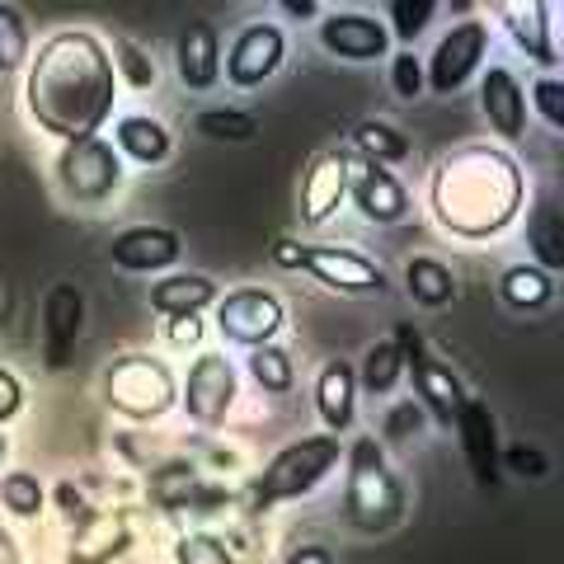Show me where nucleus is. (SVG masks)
Here are the masks:
<instances>
[{"label": "nucleus", "instance_id": "1", "mask_svg": "<svg viewBox=\"0 0 564 564\" xmlns=\"http://www.w3.org/2000/svg\"><path fill=\"white\" fill-rule=\"evenodd\" d=\"M118 76L95 33L62 29L39 47L29 66V113L43 132L70 141H90L113 113Z\"/></svg>", "mask_w": 564, "mask_h": 564}, {"label": "nucleus", "instance_id": "2", "mask_svg": "<svg viewBox=\"0 0 564 564\" xmlns=\"http://www.w3.org/2000/svg\"><path fill=\"white\" fill-rule=\"evenodd\" d=\"M522 207V170L499 147H462L433 174V217L452 236L485 240L503 231Z\"/></svg>", "mask_w": 564, "mask_h": 564}, {"label": "nucleus", "instance_id": "3", "mask_svg": "<svg viewBox=\"0 0 564 564\" xmlns=\"http://www.w3.org/2000/svg\"><path fill=\"white\" fill-rule=\"evenodd\" d=\"M339 462H344V443L334 433H315V437H302V443H288L254 480V503L273 508V503L302 499L315 485H325L329 470H339Z\"/></svg>", "mask_w": 564, "mask_h": 564}, {"label": "nucleus", "instance_id": "4", "mask_svg": "<svg viewBox=\"0 0 564 564\" xmlns=\"http://www.w3.org/2000/svg\"><path fill=\"white\" fill-rule=\"evenodd\" d=\"M400 508H404V494L395 485V475L386 470L381 443L377 437H362L348 452V518L362 532H386V527H395Z\"/></svg>", "mask_w": 564, "mask_h": 564}, {"label": "nucleus", "instance_id": "5", "mask_svg": "<svg viewBox=\"0 0 564 564\" xmlns=\"http://www.w3.org/2000/svg\"><path fill=\"white\" fill-rule=\"evenodd\" d=\"M109 404L128 419H161L180 391H174V372L161 358H147V352H128V358L113 362L109 372Z\"/></svg>", "mask_w": 564, "mask_h": 564}, {"label": "nucleus", "instance_id": "6", "mask_svg": "<svg viewBox=\"0 0 564 564\" xmlns=\"http://www.w3.org/2000/svg\"><path fill=\"white\" fill-rule=\"evenodd\" d=\"M57 180L66 188V198H76V203H104L122 184V155L104 137L70 141V147L57 155Z\"/></svg>", "mask_w": 564, "mask_h": 564}, {"label": "nucleus", "instance_id": "7", "mask_svg": "<svg viewBox=\"0 0 564 564\" xmlns=\"http://www.w3.org/2000/svg\"><path fill=\"white\" fill-rule=\"evenodd\" d=\"M395 344H400V358H404V372L414 377V391H419V410H429L443 429H452V419L456 410L466 404V391H462V381L452 377V367H443L437 358H429L419 344V334L414 329H400L395 334Z\"/></svg>", "mask_w": 564, "mask_h": 564}, {"label": "nucleus", "instance_id": "8", "mask_svg": "<svg viewBox=\"0 0 564 564\" xmlns=\"http://www.w3.org/2000/svg\"><path fill=\"white\" fill-rule=\"evenodd\" d=\"M217 329L231 344L263 348V344H273V334L282 329V302L273 292H263V288L226 292L217 302Z\"/></svg>", "mask_w": 564, "mask_h": 564}, {"label": "nucleus", "instance_id": "9", "mask_svg": "<svg viewBox=\"0 0 564 564\" xmlns=\"http://www.w3.org/2000/svg\"><path fill=\"white\" fill-rule=\"evenodd\" d=\"M485 52H489V29L480 20L456 24L447 39L433 47L429 70H423V85H429L433 95H456L475 76V66H480Z\"/></svg>", "mask_w": 564, "mask_h": 564}, {"label": "nucleus", "instance_id": "10", "mask_svg": "<svg viewBox=\"0 0 564 564\" xmlns=\"http://www.w3.org/2000/svg\"><path fill=\"white\" fill-rule=\"evenodd\" d=\"M184 410L198 423H221L236 404V367L226 352H198V362L188 367L184 381Z\"/></svg>", "mask_w": 564, "mask_h": 564}, {"label": "nucleus", "instance_id": "11", "mask_svg": "<svg viewBox=\"0 0 564 564\" xmlns=\"http://www.w3.org/2000/svg\"><path fill=\"white\" fill-rule=\"evenodd\" d=\"M302 269L315 282H325L329 292H381L386 288V273L372 259L339 250V245H311V250H302Z\"/></svg>", "mask_w": 564, "mask_h": 564}, {"label": "nucleus", "instance_id": "12", "mask_svg": "<svg viewBox=\"0 0 564 564\" xmlns=\"http://www.w3.org/2000/svg\"><path fill=\"white\" fill-rule=\"evenodd\" d=\"M344 161H348V193H352V203H358L362 217L377 221V226L400 221L410 198H404L395 174L386 165H372V161H352V155H344Z\"/></svg>", "mask_w": 564, "mask_h": 564}, {"label": "nucleus", "instance_id": "13", "mask_svg": "<svg viewBox=\"0 0 564 564\" xmlns=\"http://www.w3.org/2000/svg\"><path fill=\"white\" fill-rule=\"evenodd\" d=\"M452 429H456V437H462V452H466V466L475 475V485L499 480V423H494L489 404L466 395V404L452 419Z\"/></svg>", "mask_w": 564, "mask_h": 564}, {"label": "nucleus", "instance_id": "14", "mask_svg": "<svg viewBox=\"0 0 564 564\" xmlns=\"http://www.w3.org/2000/svg\"><path fill=\"white\" fill-rule=\"evenodd\" d=\"M282 52H288V39H282L278 24H250L231 43V57H226V76L240 90H250V85H263L282 66Z\"/></svg>", "mask_w": 564, "mask_h": 564}, {"label": "nucleus", "instance_id": "15", "mask_svg": "<svg viewBox=\"0 0 564 564\" xmlns=\"http://www.w3.org/2000/svg\"><path fill=\"white\" fill-rule=\"evenodd\" d=\"M321 43L344 62H377L391 47V33L381 20L358 10H334L329 20H321Z\"/></svg>", "mask_w": 564, "mask_h": 564}, {"label": "nucleus", "instance_id": "16", "mask_svg": "<svg viewBox=\"0 0 564 564\" xmlns=\"http://www.w3.org/2000/svg\"><path fill=\"white\" fill-rule=\"evenodd\" d=\"M180 236L165 231V226H132V231H118L109 254L118 269L128 273H155V269H170L174 259H180Z\"/></svg>", "mask_w": 564, "mask_h": 564}, {"label": "nucleus", "instance_id": "17", "mask_svg": "<svg viewBox=\"0 0 564 564\" xmlns=\"http://www.w3.org/2000/svg\"><path fill=\"white\" fill-rule=\"evenodd\" d=\"M480 109L489 118V128L499 137H522L527 128V90L518 85V76L508 66H489L480 80Z\"/></svg>", "mask_w": 564, "mask_h": 564}, {"label": "nucleus", "instance_id": "18", "mask_svg": "<svg viewBox=\"0 0 564 564\" xmlns=\"http://www.w3.org/2000/svg\"><path fill=\"white\" fill-rule=\"evenodd\" d=\"M344 193H348V161L339 151H329L306 170V180H302V217L311 226L329 221L334 207L344 203Z\"/></svg>", "mask_w": 564, "mask_h": 564}, {"label": "nucleus", "instance_id": "19", "mask_svg": "<svg viewBox=\"0 0 564 564\" xmlns=\"http://www.w3.org/2000/svg\"><path fill=\"white\" fill-rule=\"evenodd\" d=\"M80 315L85 302L70 282H57L47 292V306H43V334H47V362L52 367H66L70 348H76V334H80Z\"/></svg>", "mask_w": 564, "mask_h": 564}, {"label": "nucleus", "instance_id": "20", "mask_svg": "<svg viewBox=\"0 0 564 564\" xmlns=\"http://www.w3.org/2000/svg\"><path fill=\"white\" fill-rule=\"evenodd\" d=\"M315 410H321L325 429L339 437L352 429V414H358V372L348 362H325L321 381H315Z\"/></svg>", "mask_w": 564, "mask_h": 564}, {"label": "nucleus", "instance_id": "21", "mask_svg": "<svg viewBox=\"0 0 564 564\" xmlns=\"http://www.w3.org/2000/svg\"><path fill=\"white\" fill-rule=\"evenodd\" d=\"M180 80L188 90H212L221 80V43L212 24H188L180 33Z\"/></svg>", "mask_w": 564, "mask_h": 564}, {"label": "nucleus", "instance_id": "22", "mask_svg": "<svg viewBox=\"0 0 564 564\" xmlns=\"http://www.w3.org/2000/svg\"><path fill=\"white\" fill-rule=\"evenodd\" d=\"M217 302V282L203 278V273H174L165 282H155L151 288V306L161 315H198L203 306Z\"/></svg>", "mask_w": 564, "mask_h": 564}, {"label": "nucleus", "instance_id": "23", "mask_svg": "<svg viewBox=\"0 0 564 564\" xmlns=\"http://www.w3.org/2000/svg\"><path fill=\"white\" fill-rule=\"evenodd\" d=\"M113 151L132 155V161H141V165H161L170 155V132H165V122H155L147 113H132L113 128Z\"/></svg>", "mask_w": 564, "mask_h": 564}, {"label": "nucleus", "instance_id": "24", "mask_svg": "<svg viewBox=\"0 0 564 564\" xmlns=\"http://www.w3.org/2000/svg\"><path fill=\"white\" fill-rule=\"evenodd\" d=\"M551 6H513L508 10V29H513V39L527 47V57H536L541 66L555 62V43H551Z\"/></svg>", "mask_w": 564, "mask_h": 564}, {"label": "nucleus", "instance_id": "25", "mask_svg": "<svg viewBox=\"0 0 564 564\" xmlns=\"http://www.w3.org/2000/svg\"><path fill=\"white\" fill-rule=\"evenodd\" d=\"M404 282H410V296L419 306H447L452 296H456V282L447 273V263H437V259H410L404 263Z\"/></svg>", "mask_w": 564, "mask_h": 564}, {"label": "nucleus", "instance_id": "26", "mask_svg": "<svg viewBox=\"0 0 564 564\" xmlns=\"http://www.w3.org/2000/svg\"><path fill=\"white\" fill-rule=\"evenodd\" d=\"M400 372H404V358H400V344L395 339H381L367 348L362 358V372H358V386L367 395H391L400 386Z\"/></svg>", "mask_w": 564, "mask_h": 564}, {"label": "nucleus", "instance_id": "27", "mask_svg": "<svg viewBox=\"0 0 564 564\" xmlns=\"http://www.w3.org/2000/svg\"><path fill=\"white\" fill-rule=\"evenodd\" d=\"M555 296V278L545 269H527V263H518V269L503 273V302L518 306V311H536Z\"/></svg>", "mask_w": 564, "mask_h": 564}, {"label": "nucleus", "instance_id": "28", "mask_svg": "<svg viewBox=\"0 0 564 564\" xmlns=\"http://www.w3.org/2000/svg\"><path fill=\"white\" fill-rule=\"evenodd\" d=\"M352 141H358L362 161H372V165H391V161L410 155V141H404L391 122H362V128L352 132Z\"/></svg>", "mask_w": 564, "mask_h": 564}, {"label": "nucleus", "instance_id": "29", "mask_svg": "<svg viewBox=\"0 0 564 564\" xmlns=\"http://www.w3.org/2000/svg\"><path fill=\"white\" fill-rule=\"evenodd\" d=\"M250 377L263 386V391H273V395L292 391V358L282 348H273V344L250 348Z\"/></svg>", "mask_w": 564, "mask_h": 564}, {"label": "nucleus", "instance_id": "30", "mask_svg": "<svg viewBox=\"0 0 564 564\" xmlns=\"http://www.w3.org/2000/svg\"><path fill=\"white\" fill-rule=\"evenodd\" d=\"M151 499L161 508H170V513H180V508H188L193 499H198V480H193L188 466H165L151 480Z\"/></svg>", "mask_w": 564, "mask_h": 564}, {"label": "nucleus", "instance_id": "31", "mask_svg": "<svg viewBox=\"0 0 564 564\" xmlns=\"http://www.w3.org/2000/svg\"><path fill=\"white\" fill-rule=\"evenodd\" d=\"M0 503H6L14 518H39L43 503H47V494H43V485L33 480V475L14 470V475H6V480H0Z\"/></svg>", "mask_w": 564, "mask_h": 564}, {"label": "nucleus", "instance_id": "32", "mask_svg": "<svg viewBox=\"0 0 564 564\" xmlns=\"http://www.w3.org/2000/svg\"><path fill=\"white\" fill-rule=\"evenodd\" d=\"M532 245L545 263V273L555 278V269H564V226H560V212L555 207H541L536 221H532Z\"/></svg>", "mask_w": 564, "mask_h": 564}, {"label": "nucleus", "instance_id": "33", "mask_svg": "<svg viewBox=\"0 0 564 564\" xmlns=\"http://www.w3.org/2000/svg\"><path fill=\"white\" fill-rule=\"evenodd\" d=\"M109 62H113V76H122L132 90H151L155 85V62L132 39H118L113 52H109Z\"/></svg>", "mask_w": 564, "mask_h": 564}, {"label": "nucleus", "instance_id": "34", "mask_svg": "<svg viewBox=\"0 0 564 564\" xmlns=\"http://www.w3.org/2000/svg\"><path fill=\"white\" fill-rule=\"evenodd\" d=\"M113 551H122V522H113V518H95L76 541V560L80 564H99L104 555H113Z\"/></svg>", "mask_w": 564, "mask_h": 564}, {"label": "nucleus", "instance_id": "35", "mask_svg": "<svg viewBox=\"0 0 564 564\" xmlns=\"http://www.w3.org/2000/svg\"><path fill=\"white\" fill-rule=\"evenodd\" d=\"M29 57V24L14 6H0V70H14Z\"/></svg>", "mask_w": 564, "mask_h": 564}, {"label": "nucleus", "instance_id": "36", "mask_svg": "<svg viewBox=\"0 0 564 564\" xmlns=\"http://www.w3.org/2000/svg\"><path fill=\"white\" fill-rule=\"evenodd\" d=\"M198 132L212 137V141H250L259 132V122L250 113H231V109H212V113H198Z\"/></svg>", "mask_w": 564, "mask_h": 564}, {"label": "nucleus", "instance_id": "37", "mask_svg": "<svg viewBox=\"0 0 564 564\" xmlns=\"http://www.w3.org/2000/svg\"><path fill=\"white\" fill-rule=\"evenodd\" d=\"M437 14L433 0H391V29L386 33H395L400 43H414L423 29H429V20Z\"/></svg>", "mask_w": 564, "mask_h": 564}, {"label": "nucleus", "instance_id": "38", "mask_svg": "<svg viewBox=\"0 0 564 564\" xmlns=\"http://www.w3.org/2000/svg\"><path fill=\"white\" fill-rule=\"evenodd\" d=\"M174 560L180 564H236V555L226 551V541H217V536H184L174 545Z\"/></svg>", "mask_w": 564, "mask_h": 564}, {"label": "nucleus", "instance_id": "39", "mask_svg": "<svg viewBox=\"0 0 564 564\" xmlns=\"http://www.w3.org/2000/svg\"><path fill=\"white\" fill-rule=\"evenodd\" d=\"M391 85H395L400 99H419V95H423V62L414 57L410 47L391 57Z\"/></svg>", "mask_w": 564, "mask_h": 564}, {"label": "nucleus", "instance_id": "40", "mask_svg": "<svg viewBox=\"0 0 564 564\" xmlns=\"http://www.w3.org/2000/svg\"><path fill=\"white\" fill-rule=\"evenodd\" d=\"M532 99H536V109H541V118L551 122V128H564V85L555 76H541L532 85Z\"/></svg>", "mask_w": 564, "mask_h": 564}, {"label": "nucleus", "instance_id": "41", "mask_svg": "<svg viewBox=\"0 0 564 564\" xmlns=\"http://www.w3.org/2000/svg\"><path fill=\"white\" fill-rule=\"evenodd\" d=\"M419 423H423V410L414 400H404V404H395V410H391V419H386V433H391L395 443H404L410 433H419Z\"/></svg>", "mask_w": 564, "mask_h": 564}, {"label": "nucleus", "instance_id": "42", "mask_svg": "<svg viewBox=\"0 0 564 564\" xmlns=\"http://www.w3.org/2000/svg\"><path fill=\"white\" fill-rule=\"evenodd\" d=\"M20 404H24V386H20V377L0 367V423L20 414Z\"/></svg>", "mask_w": 564, "mask_h": 564}, {"label": "nucleus", "instance_id": "43", "mask_svg": "<svg viewBox=\"0 0 564 564\" xmlns=\"http://www.w3.org/2000/svg\"><path fill=\"white\" fill-rule=\"evenodd\" d=\"M170 339L180 344V348L198 344V339H203V321H198V315H174V325H170Z\"/></svg>", "mask_w": 564, "mask_h": 564}, {"label": "nucleus", "instance_id": "44", "mask_svg": "<svg viewBox=\"0 0 564 564\" xmlns=\"http://www.w3.org/2000/svg\"><path fill=\"white\" fill-rule=\"evenodd\" d=\"M508 466L522 470V475H545V456L541 452H527V447H513V452H508Z\"/></svg>", "mask_w": 564, "mask_h": 564}, {"label": "nucleus", "instance_id": "45", "mask_svg": "<svg viewBox=\"0 0 564 564\" xmlns=\"http://www.w3.org/2000/svg\"><path fill=\"white\" fill-rule=\"evenodd\" d=\"M302 250L306 245H296V240H278L273 245V263H282V269H302Z\"/></svg>", "mask_w": 564, "mask_h": 564}, {"label": "nucleus", "instance_id": "46", "mask_svg": "<svg viewBox=\"0 0 564 564\" xmlns=\"http://www.w3.org/2000/svg\"><path fill=\"white\" fill-rule=\"evenodd\" d=\"M288 564H334V555L325 551V545H302V551H296Z\"/></svg>", "mask_w": 564, "mask_h": 564}, {"label": "nucleus", "instance_id": "47", "mask_svg": "<svg viewBox=\"0 0 564 564\" xmlns=\"http://www.w3.org/2000/svg\"><path fill=\"white\" fill-rule=\"evenodd\" d=\"M0 564H20V545H14V536L0 527Z\"/></svg>", "mask_w": 564, "mask_h": 564}, {"label": "nucleus", "instance_id": "48", "mask_svg": "<svg viewBox=\"0 0 564 564\" xmlns=\"http://www.w3.org/2000/svg\"><path fill=\"white\" fill-rule=\"evenodd\" d=\"M282 10H288V14H315L311 0H282Z\"/></svg>", "mask_w": 564, "mask_h": 564}, {"label": "nucleus", "instance_id": "49", "mask_svg": "<svg viewBox=\"0 0 564 564\" xmlns=\"http://www.w3.org/2000/svg\"><path fill=\"white\" fill-rule=\"evenodd\" d=\"M6 452H10V437H6V433H0V462H6Z\"/></svg>", "mask_w": 564, "mask_h": 564}]
</instances>
